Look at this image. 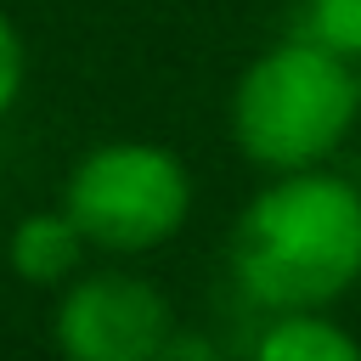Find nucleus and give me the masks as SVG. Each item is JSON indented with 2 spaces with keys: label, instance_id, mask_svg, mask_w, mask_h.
<instances>
[{
  "label": "nucleus",
  "instance_id": "obj_4",
  "mask_svg": "<svg viewBox=\"0 0 361 361\" xmlns=\"http://www.w3.org/2000/svg\"><path fill=\"white\" fill-rule=\"evenodd\" d=\"M51 333L73 361H158L175 333V310L147 276L90 271L68 276Z\"/></svg>",
  "mask_w": 361,
  "mask_h": 361
},
{
  "label": "nucleus",
  "instance_id": "obj_6",
  "mask_svg": "<svg viewBox=\"0 0 361 361\" xmlns=\"http://www.w3.org/2000/svg\"><path fill=\"white\" fill-rule=\"evenodd\" d=\"M259 361H361V344L322 310H271L254 338Z\"/></svg>",
  "mask_w": 361,
  "mask_h": 361
},
{
  "label": "nucleus",
  "instance_id": "obj_3",
  "mask_svg": "<svg viewBox=\"0 0 361 361\" xmlns=\"http://www.w3.org/2000/svg\"><path fill=\"white\" fill-rule=\"evenodd\" d=\"M68 220L102 254L164 248L192 214V169L158 141H102L62 186Z\"/></svg>",
  "mask_w": 361,
  "mask_h": 361
},
{
  "label": "nucleus",
  "instance_id": "obj_1",
  "mask_svg": "<svg viewBox=\"0 0 361 361\" xmlns=\"http://www.w3.org/2000/svg\"><path fill=\"white\" fill-rule=\"evenodd\" d=\"M231 276L265 310H327L361 282V186L310 164L265 180L231 226Z\"/></svg>",
  "mask_w": 361,
  "mask_h": 361
},
{
  "label": "nucleus",
  "instance_id": "obj_8",
  "mask_svg": "<svg viewBox=\"0 0 361 361\" xmlns=\"http://www.w3.org/2000/svg\"><path fill=\"white\" fill-rule=\"evenodd\" d=\"M17 96H23V34L0 11V118L17 107Z\"/></svg>",
  "mask_w": 361,
  "mask_h": 361
},
{
  "label": "nucleus",
  "instance_id": "obj_2",
  "mask_svg": "<svg viewBox=\"0 0 361 361\" xmlns=\"http://www.w3.org/2000/svg\"><path fill=\"white\" fill-rule=\"evenodd\" d=\"M361 62L299 34L259 51L231 85V141L248 164L282 175L327 164L361 118Z\"/></svg>",
  "mask_w": 361,
  "mask_h": 361
},
{
  "label": "nucleus",
  "instance_id": "obj_7",
  "mask_svg": "<svg viewBox=\"0 0 361 361\" xmlns=\"http://www.w3.org/2000/svg\"><path fill=\"white\" fill-rule=\"evenodd\" d=\"M305 34L361 62V0H305Z\"/></svg>",
  "mask_w": 361,
  "mask_h": 361
},
{
  "label": "nucleus",
  "instance_id": "obj_5",
  "mask_svg": "<svg viewBox=\"0 0 361 361\" xmlns=\"http://www.w3.org/2000/svg\"><path fill=\"white\" fill-rule=\"evenodd\" d=\"M85 248L90 243L68 220V209H28L6 237V259L28 288H62L68 276H79Z\"/></svg>",
  "mask_w": 361,
  "mask_h": 361
}]
</instances>
